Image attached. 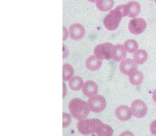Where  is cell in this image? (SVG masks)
I'll list each match as a JSON object with an SVG mask.
<instances>
[{
  "label": "cell",
  "mask_w": 156,
  "mask_h": 136,
  "mask_svg": "<svg viewBox=\"0 0 156 136\" xmlns=\"http://www.w3.org/2000/svg\"><path fill=\"white\" fill-rule=\"evenodd\" d=\"M114 45L109 43L100 44L94 49V56L99 60H109L112 58Z\"/></svg>",
  "instance_id": "277c9868"
},
{
  "label": "cell",
  "mask_w": 156,
  "mask_h": 136,
  "mask_svg": "<svg viewBox=\"0 0 156 136\" xmlns=\"http://www.w3.org/2000/svg\"><path fill=\"white\" fill-rule=\"evenodd\" d=\"M140 7L139 3L137 2L131 1L125 5L124 16H127L130 18H135L139 14Z\"/></svg>",
  "instance_id": "9c48e42d"
},
{
  "label": "cell",
  "mask_w": 156,
  "mask_h": 136,
  "mask_svg": "<svg viewBox=\"0 0 156 136\" xmlns=\"http://www.w3.org/2000/svg\"><path fill=\"white\" fill-rule=\"evenodd\" d=\"M88 1L90 2H94L96 0H87Z\"/></svg>",
  "instance_id": "cb8c5ba5"
},
{
  "label": "cell",
  "mask_w": 156,
  "mask_h": 136,
  "mask_svg": "<svg viewBox=\"0 0 156 136\" xmlns=\"http://www.w3.org/2000/svg\"><path fill=\"white\" fill-rule=\"evenodd\" d=\"M69 87L72 90L77 91L81 89L83 85V79L78 76L73 77L69 80L68 83Z\"/></svg>",
  "instance_id": "2e32d148"
},
{
  "label": "cell",
  "mask_w": 156,
  "mask_h": 136,
  "mask_svg": "<svg viewBox=\"0 0 156 136\" xmlns=\"http://www.w3.org/2000/svg\"></svg>",
  "instance_id": "484cf974"
},
{
  "label": "cell",
  "mask_w": 156,
  "mask_h": 136,
  "mask_svg": "<svg viewBox=\"0 0 156 136\" xmlns=\"http://www.w3.org/2000/svg\"><path fill=\"white\" fill-rule=\"evenodd\" d=\"M103 124V122L98 119L80 120L77 124V128L81 134L89 135L92 133H96Z\"/></svg>",
  "instance_id": "3957f363"
},
{
  "label": "cell",
  "mask_w": 156,
  "mask_h": 136,
  "mask_svg": "<svg viewBox=\"0 0 156 136\" xmlns=\"http://www.w3.org/2000/svg\"><path fill=\"white\" fill-rule=\"evenodd\" d=\"M144 79L143 73L140 71L136 70L129 75V81L133 85L137 86L140 84Z\"/></svg>",
  "instance_id": "e0dca14e"
},
{
  "label": "cell",
  "mask_w": 156,
  "mask_h": 136,
  "mask_svg": "<svg viewBox=\"0 0 156 136\" xmlns=\"http://www.w3.org/2000/svg\"><path fill=\"white\" fill-rule=\"evenodd\" d=\"M74 75V69L73 66L68 64H65L63 66V80L68 81Z\"/></svg>",
  "instance_id": "ffe728a7"
},
{
  "label": "cell",
  "mask_w": 156,
  "mask_h": 136,
  "mask_svg": "<svg viewBox=\"0 0 156 136\" xmlns=\"http://www.w3.org/2000/svg\"><path fill=\"white\" fill-rule=\"evenodd\" d=\"M69 31L71 39L75 41L82 39L85 33L84 27L78 23H74L71 25L69 27Z\"/></svg>",
  "instance_id": "30bf717a"
},
{
  "label": "cell",
  "mask_w": 156,
  "mask_h": 136,
  "mask_svg": "<svg viewBox=\"0 0 156 136\" xmlns=\"http://www.w3.org/2000/svg\"><path fill=\"white\" fill-rule=\"evenodd\" d=\"M130 107L132 115L137 118L143 117L147 112V105L140 99H136L133 101Z\"/></svg>",
  "instance_id": "8992f818"
},
{
  "label": "cell",
  "mask_w": 156,
  "mask_h": 136,
  "mask_svg": "<svg viewBox=\"0 0 156 136\" xmlns=\"http://www.w3.org/2000/svg\"><path fill=\"white\" fill-rule=\"evenodd\" d=\"M150 1H155V0H150Z\"/></svg>",
  "instance_id": "d4e9b609"
},
{
  "label": "cell",
  "mask_w": 156,
  "mask_h": 136,
  "mask_svg": "<svg viewBox=\"0 0 156 136\" xmlns=\"http://www.w3.org/2000/svg\"><path fill=\"white\" fill-rule=\"evenodd\" d=\"M126 55V52L124 46L121 44H118L113 47L112 58L116 62H119L124 59Z\"/></svg>",
  "instance_id": "4fadbf2b"
},
{
  "label": "cell",
  "mask_w": 156,
  "mask_h": 136,
  "mask_svg": "<svg viewBox=\"0 0 156 136\" xmlns=\"http://www.w3.org/2000/svg\"><path fill=\"white\" fill-rule=\"evenodd\" d=\"M151 131L152 134L156 135V120H153L150 124Z\"/></svg>",
  "instance_id": "7402d4cb"
},
{
  "label": "cell",
  "mask_w": 156,
  "mask_h": 136,
  "mask_svg": "<svg viewBox=\"0 0 156 136\" xmlns=\"http://www.w3.org/2000/svg\"><path fill=\"white\" fill-rule=\"evenodd\" d=\"M152 99L155 102H156V88L153 91V94H152Z\"/></svg>",
  "instance_id": "603a6c76"
},
{
  "label": "cell",
  "mask_w": 156,
  "mask_h": 136,
  "mask_svg": "<svg viewBox=\"0 0 156 136\" xmlns=\"http://www.w3.org/2000/svg\"><path fill=\"white\" fill-rule=\"evenodd\" d=\"M102 62L94 55H90L86 60L85 65L87 69L91 71H95L100 68Z\"/></svg>",
  "instance_id": "5bb4252c"
},
{
  "label": "cell",
  "mask_w": 156,
  "mask_h": 136,
  "mask_svg": "<svg viewBox=\"0 0 156 136\" xmlns=\"http://www.w3.org/2000/svg\"><path fill=\"white\" fill-rule=\"evenodd\" d=\"M115 113L116 117L121 121H126L131 117L130 109L127 106L124 105L118 107Z\"/></svg>",
  "instance_id": "7c38bea8"
},
{
  "label": "cell",
  "mask_w": 156,
  "mask_h": 136,
  "mask_svg": "<svg viewBox=\"0 0 156 136\" xmlns=\"http://www.w3.org/2000/svg\"><path fill=\"white\" fill-rule=\"evenodd\" d=\"M124 47L126 51L132 53L137 51L138 48V45L135 40L129 39L124 42Z\"/></svg>",
  "instance_id": "d6986e66"
},
{
  "label": "cell",
  "mask_w": 156,
  "mask_h": 136,
  "mask_svg": "<svg viewBox=\"0 0 156 136\" xmlns=\"http://www.w3.org/2000/svg\"><path fill=\"white\" fill-rule=\"evenodd\" d=\"M147 27V23L142 18H135L129 21L128 28L129 31L134 34H139L144 32Z\"/></svg>",
  "instance_id": "52a82bcc"
},
{
  "label": "cell",
  "mask_w": 156,
  "mask_h": 136,
  "mask_svg": "<svg viewBox=\"0 0 156 136\" xmlns=\"http://www.w3.org/2000/svg\"><path fill=\"white\" fill-rule=\"evenodd\" d=\"M137 63L129 58L124 59L119 64V69L123 74L129 76L136 70Z\"/></svg>",
  "instance_id": "ba28073f"
},
{
  "label": "cell",
  "mask_w": 156,
  "mask_h": 136,
  "mask_svg": "<svg viewBox=\"0 0 156 136\" xmlns=\"http://www.w3.org/2000/svg\"><path fill=\"white\" fill-rule=\"evenodd\" d=\"M125 5L117 6L111 10L104 20V24L107 30L114 31L118 27L119 23L124 16Z\"/></svg>",
  "instance_id": "6da1fadb"
},
{
  "label": "cell",
  "mask_w": 156,
  "mask_h": 136,
  "mask_svg": "<svg viewBox=\"0 0 156 136\" xmlns=\"http://www.w3.org/2000/svg\"><path fill=\"white\" fill-rule=\"evenodd\" d=\"M113 131L112 128L108 125L103 123L98 129L96 134L98 136H112Z\"/></svg>",
  "instance_id": "44dd1931"
},
{
  "label": "cell",
  "mask_w": 156,
  "mask_h": 136,
  "mask_svg": "<svg viewBox=\"0 0 156 136\" xmlns=\"http://www.w3.org/2000/svg\"><path fill=\"white\" fill-rule=\"evenodd\" d=\"M89 109L94 113H99L106 106V101L104 97L100 95L91 96L87 102Z\"/></svg>",
  "instance_id": "5b68a950"
},
{
  "label": "cell",
  "mask_w": 156,
  "mask_h": 136,
  "mask_svg": "<svg viewBox=\"0 0 156 136\" xmlns=\"http://www.w3.org/2000/svg\"><path fill=\"white\" fill-rule=\"evenodd\" d=\"M147 58V53L144 50H137L134 53V60L138 64L144 63Z\"/></svg>",
  "instance_id": "ac0fdd59"
},
{
  "label": "cell",
  "mask_w": 156,
  "mask_h": 136,
  "mask_svg": "<svg viewBox=\"0 0 156 136\" xmlns=\"http://www.w3.org/2000/svg\"><path fill=\"white\" fill-rule=\"evenodd\" d=\"M68 108L72 116L77 120L86 117L89 113L87 103L79 98H74L69 102Z\"/></svg>",
  "instance_id": "7a4b0ae2"
},
{
  "label": "cell",
  "mask_w": 156,
  "mask_h": 136,
  "mask_svg": "<svg viewBox=\"0 0 156 136\" xmlns=\"http://www.w3.org/2000/svg\"><path fill=\"white\" fill-rule=\"evenodd\" d=\"M82 91L86 96L90 97L95 95L98 92V86L97 84L92 81L88 80L85 82L83 86Z\"/></svg>",
  "instance_id": "8fae6325"
},
{
  "label": "cell",
  "mask_w": 156,
  "mask_h": 136,
  "mask_svg": "<svg viewBox=\"0 0 156 136\" xmlns=\"http://www.w3.org/2000/svg\"><path fill=\"white\" fill-rule=\"evenodd\" d=\"M97 7L99 10L102 12L109 11L114 6L113 0H97Z\"/></svg>",
  "instance_id": "9a60e30c"
}]
</instances>
